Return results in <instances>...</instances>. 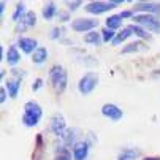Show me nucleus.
<instances>
[{"label": "nucleus", "mask_w": 160, "mask_h": 160, "mask_svg": "<svg viewBox=\"0 0 160 160\" xmlns=\"http://www.w3.org/2000/svg\"><path fill=\"white\" fill-rule=\"evenodd\" d=\"M43 116V111L37 102H27L24 105V116H22V122L27 127H33L40 122Z\"/></svg>", "instance_id": "1"}, {"label": "nucleus", "mask_w": 160, "mask_h": 160, "mask_svg": "<svg viewBox=\"0 0 160 160\" xmlns=\"http://www.w3.org/2000/svg\"><path fill=\"white\" fill-rule=\"evenodd\" d=\"M49 78H51V82L56 89V92L62 94L67 87V72L63 70V67L54 65L49 72Z\"/></svg>", "instance_id": "2"}, {"label": "nucleus", "mask_w": 160, "mask_h": 160, "mask_svg": "<svg viewBox=\"0 0 160 160\" xmlns=\"http://www.w3.org/2000/svg\"><path fill=\"white\" fill-rule=\"evenodd\" d=\"M97 84H98V75L97 73H86L79 79L78 89H79V92L82 95H87V94H90L97 87Z\"/></svg>", "instance_id": "3"}, {"label": "nucleus", "mask_w": 160, "mask_h": 160, "mask_svg": "<svg viewBox=\"0 0 160 160\" xmlns=\"http://www.w3.org/2000/svg\"><path fill=\"white\" fill-rule=\"evenodd\" d=\"M133 21H136L140 26H143L148 30H152V32L160 33V21L157 18H154L152 14H135L133 16Z\"/></svg>", "instance_id": "4"}, {"label": "nucleus", "mask_w": 160, "mask_h": 160, "mask_svg": "<svg viewBox=\"0 0 160 160\" xmlns=\"http://www.w3.org/2000/svg\"><path fill=\"white\" fill-rule=\"evenodd\" d=\"M119 3H122L121 0H116V2H90V3H87L86 5V11L87 13H90V14H102V13H105V11H109V10H112L116 5H119Z\"/></svg>", "instance_id": "5"}, {"label": "nucleus", "mask_w": 160, "mask_h": 160, "mask_svg": "<svg viewBox=\"0 0 160 160\" xmlns=\"http://www.w3.org/2000/svg\"><path fill=\"white\" fill-rule=\"evenodd\" d=\"M98 26V21L97 19H75L72 27L76 32H86V30H92L94 27Z\"/></svg>", "instance_id": "6"}, {"label": "nucleus", "mask_w": 160, "mask_h": 160, "mask_svg": "<svg viewBox=\"0 0 160 160\" xmlns=\"http://www.w3.org/2000/svg\"><path fill=\"white\" fill-rule=\"evenodd\" d=\"M102 112H103V116L109 118V119L114 121V122L122 119V109H121L119 106H116V105H112V103L105 105V106L102 108Z\"/></svg>", "instance_id": "7"}, {"label": "nucleus", "mask_w": 160, "mask_h": 160, "mask_svg": "<svg viewBox=\"0 0 160 160\" xmlns=\"http://www.w3.org/2000/svg\"><path fill=\"white\" fill-rule=\"evenodd\" d=\"M65 127H67V124H65L63 116L56 114V116L52 118V121H51V132L57 136H62V133L65 132Z\"/></svg>", "instance_id": "8"}, {"label": "nucleus", "mask_w": 160, "mask_h": 160, "mask_svg": "<svg viewBox=\"0 0 160 160\" xmlns=\"http://www.w3.org/2000/svg\"><path fill=\"white\" fill-rule=\"evenodd\" d=\"M89 152V144L84 141H78L73 148V158L75 160H86Z\"/></svg>", "instance_id": "9"}, {"label": "nucleus", "mask_w": 160, "mask_h": 160, "mask_svg": "<svg viewBox=\"0 0 160 160\" xmlns=\"http://www.w3.org/2000/svg\"><path fill=\"white\" fill-rule=\"evenodd\" d=\"M19 46L26 54H32L38 49L37 40H33V38H19Z\"/></svg>", "instance_id": "10"}, {"label": "nucleus", "mask_w": 160, "mask_h": 160, "mask_svg": "<svg viewBox=\"0 0 160 160\" xmlns=\"http://www.w3.org/2000/svg\"><path fill=\"white\" fill-rule=\"evenodd\" d=\"M19 87H21V79L19 78H8L7 79V89H8L11 98H16L18 97Z\"/></svg>", "instance_id": "11"}, {"label": "nucleus", "mask_w": 160, "mask_h": 160, "mask_svg": "<svg viewBox=\"0 0 160 160\" xmlns=\"http://www.w3.org/2000/svg\"><path fill=\"white\" fill-rule=\"evenodd\" d=\"M135 11H144V13H160V5L158 3H136L135 5Z\"/></svg>", "instance_id": "12"}, {"label": "nucleus", "mask_w": 160, "mask_h": 160, "mask_svg": "<svg viewBox=\"0 0 160 160\" xmlns=\"http://www.w3.org/2000/svg\"><path fill=\"white\" fill-rule=\"evenodd\" d=\"M122 26V18L121 14H112L106 19V29L109 30H114V29H119Z\"/></svg>", "instance_id": "13"}, {"label": "nucleus", "mask_w": 160, "mask_h": 160, "mask_svg": "<svg viewBox=\"0 0 160 160\" xmlns=\"http://www.w3.org/2000/svg\"><path fill=\"white\" fill-rule=\"evenodd\" d=\"M7 62L10 63V65H16L19 60H21V54H19V51L16 49V46H11V48H8V52H7Z\"/></svg>", "instance_id": "14"}, {"label": "nucleus", "mask_w": 160, "mask_h": 160, "mask_svg": "<svg viewBox=\"0 0 160 160\" xmlns=\"http://www.w3.org/2000/svg\"><path fill=\"white\" fill-rule=\"evenodd\" d=\"M140 157V151L138 149H125L119 154L118 160H136Z\"/></svg>", "instance_id": "15"}, {"label": "nucleus", "mask_w": 160, "mask_h": 160, "mask_svg": "<svg viewBox=\"0 0 160 160\" xmlns=\"http://www.w3.org/2000/svg\"><path fill=\"white\" fill-rule=\"evenodd\" d=\"M130 35H133L132 29H130V27H125L122 32H119V33L116 35V38L112 40V44H114V46H119V44H121L122 41H125V40H127Z\"/></svg>", "instance_id": "16"}, {"label": "nucleus", "mask_w": 160, "mask_h": 160, "mask_svg": "<svg viewBox=\"0 0 160 160\" xmlns=\"http://www.w3.org/2000/svg\"><path fill=\"white\" fill-rule=\"evenodd\" d=\"M46 57H48V51H46V48H41V46L32 54V60L35 63H43L46 60Z\"/></svg>", "instance_id": "17"}, {"label": "nucleus", "mask_w": 160, "mask_h": 160, "mask_svg": "<svg viewBox=\"0 0 160 160\" xmlns=\"http://www.w3.org/2000/svg\"><path fill=\"white\" fill-rule=\"evenodd\" d=\"M56 13H57V8H56V5L52 2L44 5V10H43V18L44 19H52L56 16Z\"/></svg>", "instance_id": "18"}, {"label": "nucleus", "mask_w": 160, "mask_h": 160, "mask_svg": "<svg viewBox=\"0 0 160 160\" xmlns=\"http://www.w3.org/2000/svg\"><path fill=\"white\" fill-rule=\"evenodd\" d=\"M21 22L24 24V27H32V26H35V22H37V14L33 11H27L26 16L21 19Z\"/></svg>", "instance_id": "19"}, {"label": "nucleus", "mask_w": 160, "mask_h": 160, "mask_svg": "<svg viewBox=\"0 0 160 160\" xmlns=\"http://www.w3.org/2000/svg\"><path fill=\"white\" fill-rule=\"evenodd\" d=\"M56 160H72V152L67 148H60L56 152Z\"/></svg>", "instance_id": "20"}, {"label": "nucleus", "mask_w": 160, "mask_h": 160, "mask_svg": "<svg viewBox=\"0 0 160 160\" xmlns=\"http://www.w3.org/2000/svg\"><path fill=\"white\" fill-rule=\"evenodd\" d=\"M141 49H146V48H144V44H143L141 41H138V43H132V44H128L127 48L122 49V52L127 54V52H133V51L136 52V51H141Z\"/></svg>", "instance_id": "21"}, {"label": "nucleus", "mask_w": 160, "mask_h": 160, "mask_svg": "<svg viewBox=\"0 0 160 160\" xmlns=\"http://www.w3.org/2000/svg\"><path fill=\"white\" fill-rule=\"evenodd\" d=\"M84 41L86 43H90V44H98L100 43V33H97V32H89L86 37H84Z\"/></svg>", "instance_id": "22"}, {"label": "nucleus", "mask_w": 160, "mask_h": 160, "mask_svg": "<svg viewBox=\"0 0 160 160\" xmlns=\"http://www.w3.org/2000/svg\"><path fill=\"white\" fill-rule=\"evenodd\" d=\"M128 27L132 29V32H133L136 37H140V38H148V37H149L148 30H146V29H141L140 26H128Z\"/></svg>", "instance_id": "23"}, {"label": "nucleus", "mask_w": 160, "mask_h": 160, "mask_svg": "<svg viewBox=\"0 0 160 160\" xmlns=\"http://www.w3.org/2000/svg\"><path fill=\"white\" fill-rule=\"evenodd\" d=\"M24 11H26L24 3H18V7H16V10H14V13H13V21H19V18H24V16H26Z\"/></svg>", "instance_id": "24"}, {"label": "nucleus", "mask_w": 160, "mask_h": 160, "mask_svg": "<svg viewBox=\"0 0 160 160\" xmlns=\"http://www.w3.org/2000/svg\"><path fill=\"white\" fill-rule=\"evenodd\" d=\"M102 33H103V41H105V43L112 41L114 38H116V33H114V30H109V29H105Z\"/></svg>", "instance_id": "25"}, {"label": "nucleus", "mask_w": 160, "mask_h": 160, "mask_svg": "<svg viewBox=\"0 0 160 160\" xmlns=\"http://www.w3.org/2000/svg\"><path fill=\"white\" fill-rule=\"evenodd\" d=\"M41 86H43V79H41V78H38V79H35V84L32 86V89H33V90H38Z\"/></svg>", "instance_id": "26"}, {"label": "nucleus", "mask_w": 160, "mask_h": 160, "mask_svg": "<svg viewBox=\"0 0 160 160\" xmlns=\"http://www.w3.org/2000/svg\"><path fill=\"white\" fill-rule=\"evenodd\" d=\"M7 100V89L5 87H2V90H0V102H5Z\"/></svg>", "instance_id": "27"}, {"label": "nucleus", "mask_w": 160, "mask_h": 160, "mask_svg": "<svg viewBox=\"0 0 160 160\" xmlns=\"http://www.w3.org/2000/svg\"><path fill=\"white\" fill-rule=\"evenodd\" d=\"M60 32H62L60 29H54V30H52V35H51V38H57V37H60Z\"/></svg>", "instance_id": "28"}, {"label": "nucleus", "mask_w": 160, "mask_h": 160, "mask_svg": "<svg viewBox=\"0 0 160 160\" xmlns=\"http://www.w3.org/2000/svg\"><path fill=\"white\" fill-rule=\"evenodd\" d=\"M68 5H70V10H76V7H79L81 5V2H70V3H68Z\"/></svg>", "instance_id": "29"}, {"label": "nucleus", "mask_w": 160, "mask_h": 160, "mask_svg": "<svg viewBox=\"0 0 160 160\" xmlns=\"http://www.w3.org/2000/svg\"><path fill=\"white\" fill-rule=\"evenodd\" d=\"M132 14H133L132 11H124V13H121V18H122V19H124V18H130Z\"/></svg>", "instance_id": "30"}, {"label": "nucleus", "mask_w": 160, "mask_h": 160, "mask_svg": "<svg viewBox=\"0 0 160 160\" xmlns=\"http://www.w3.org/2000/svg\"><path fill=\"white\" fill-rule=\"evenodd\" d=\"M144 160H160V157H146Z\"/></svg>", "instance_id": "31"}]
</instances>
